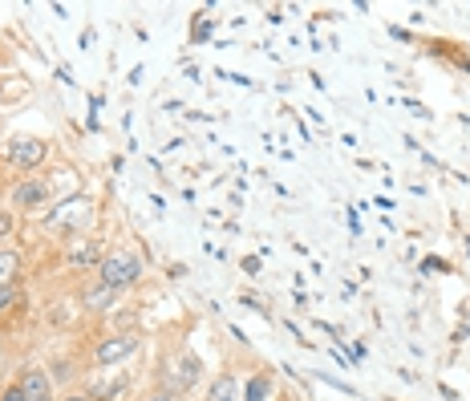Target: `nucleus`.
Listing matches in <instances>:
<instances>
[{"mask_svg": "<svg viewBox=\"0 0 470 401\" xmlns=\"http://www.w3.org/2000/svg\"><path fill=\"white\" fill-rule=\"evenodd\" d=\"M146 276V259L138 256L135 248H110L106 256H102V264H97L94 280H102L106 288H114V292H126V288H138Z\"/></svg>", "mask_w": 470, "mask_h": 401, "instance_id": "f257e3e1", "label": "nucleus"}, {"mask_svg": "<svg viewBox=\"0 0 470 401\" xmlns=\"http://www.w3.org/2000/svg\"><path fill=\"white\" fill-rule=\"evenodd\" d=\"M89 223H94V199H86V195H77V199H61L53 211H45V227L58 231L65 243L81 235Z\"/></svg>", "mask_w": 470, "mask_h": 401, "instance_id": "f03ea898", "label": "nucleus"}, {"mask_svg": "<svg viewBox=\"0 0 470 401\" xmlns=\"http://www.w3.org/2000/svg\"><path fill=\"white\" fill-rule=\"evenodd\" d=\"M199 382H203V357L191 353V349H179V353L166 361L163 377H158V385H163V389H171L174 397L191 393Z\"/></svg>", "mask_w": 470, "mask_h": 401, "instance_id": "7ed1b4c3", "label": "nucleus"}, {"mask_svg": "<svg viewBox=\"0 0 470 401\" xmlns=\"http://www.w3.org/2000/svg\"><path fill=\"white\" fill-rule=\"evenodd\" d=\"M0 154H4V163H9L12 171H37L49 158V143L37 138V134H12Z\"/></svg>", "mask_w": 470, "mask_h": 401, "instance_id": "20e7f679", "label": "nucleus"}, {"mask_svg": "<svg viewBox=\"0 0 470 401\" xmlns=\"http://www.w3.org/2000/svg\"><path fill=\"white\" fill-rule=\"evenodd\" d=\"M9 203L17 211H45L53 203V179H20L9 191Z\"/></svg>", "mask_w": 470, "mask_h": 401, "instance_id": "39448f33", "label": "nucleus"}, {"mask_svg": "<svg viewBox=\"0 0 470 401\" xmlns=\"http://www.w3.org/2000/svg\"><path fill=\"white\" fill-rule=\"evenodd\" d=\"M138 349H143V336L138 333H114V336H102V341L94 344V361L97 365H118V361H126V357H135Z\"/></svg>", "mask_w": 470, "mask_h": 401, "instance_id": "423d86ee", "label": "nucleus"}, {"mask_svg": "<svg viewBox=\"0 0 470 401\" xmlns=\"http://www.w3.org/2000/svg\"><path fill=\"white\" fill-rule=\"evenodd\" d=\"M114 305H118V292H114V288H106L102 280H89V284L77 292V308H81V312H89V316L114 312Z\"/></svg>", "mask_w": 470, "mask_h": 401, "instance_id": "0eeeda50", "label": "nucleus"}, {"mask_svg": "<svg viewBox=\"0 0 470 401\" xmlns=\"http://www.w3.org/2000/svg\"><path fill=\"white\" fill-rule=\"evenodd\" d=\"M102 243L97 239H89V235H77V239H69L65 243V264L73 267V272H86V267H94L97 272V264H102Z\"/></svg>", "mask_w": 470, "mask_h": 401, "instance_id": "6e6552de", "label": "nucleus"}, {"mask_svg": "<svg viewBox=\"0 0 470 401\" xmlns=\"http://www.w3.org/2000/svg\"><path fill=\"white\" fill-rule=\"evenodd\" d=\"M20 389H25V401H58L53 397V377H49L45 365H29L20 373Z\"/></svg>", "mask_w": 470, "mask_h": 401, "instance_id": "1a4fd4ad", "label": "nucleus"}, {"mask_svg": "<svg viewBox=\"0 0 470 401\" xmlns=\"http://www.w3.org/2000/svg\"><path fill=\"white\" fill-rule=\"evenodd\" d=\"M203 401H243V382L235 373H215Z\"/></svg>", "mask_w": 470, "mask_h": 401, "instance_id": "9d476101", "label": "nucleus"}, {"mask_svg": "<svg viewBox=\"0 0 470 401\" xmlns=\"http://www.w3.org/2000/svg\"><path fill=\"white\" fill-rule=\"evenodd\" d=\"M25 276V256L17 248H0V288H17Z\"/></svg>", "mask_w": 470, "mask_h": 401, "instance_id": "9b49d317", "label": "nucleus"}, {"mask_svg": "<svg viewBox=\"0 0 470 401\" xmlns=\"http://www.w3.org/2000/svg\"><path fill=\"white\" fill-rule=\"evenodd\" d=\"M272 373L268 369H259V373H251L248 382H243V401H268L272 397Z\"/></svg>", "mask_w": 470, "mask_h": 401, "instance_id": "f8f14e48", "label": "nucleus"}, {"mask_svg": "<svg viewBox=\"0 0 470 401\" xmlns=\"http://www.w3.org/2000/svg\"><path fill=\"white\" fill-rule=\"evenodd\" d=\"M122 389H126L122 377H97V382H89L86 393L94 401H118V397H122Z\"/></svg>", "mask_w": 470, "mask_h": 401, "instance_id": "ddd939ff", "label": "nucleus"}, {"mask_svg": "<svg viewBox=\"0 0 470 401\" xmlns=\"http://www.w3.org/2000/svg\"><path fill=\"white\" fill-rule=\"evenodd\" d=\"M20 308V292L17 288H0V316H9Z\"/></svg>", "mask_w": 470, "mask_h": 401, "instance_id": "4468645a", "label": "nucleus"}, {"mask_svg": "<svg viewBox=\"0 0 470 401\" xmlns=\"http://www.w3.org/2000/svg\"><path fill=\"white\" fill-rule=\"evenodd\" d=\"M73 373H77V365H69V361H53V365H49V377H53V382H61V385H65Z\"/></svg>", "mask_w": 470, "mask_h": 401, "instance_id": "2eb2a0df", "label": "nucleus"}, {"mask_svg": "<svg viewBox=\"0 0 470 401\" xmlns=\"http://www.w3.org/2000/svg\"><path fill=\"white\" fill-rule=\"evenodd\" d=\"M17 231V215L12 211H0V239H9Z\"/></svg>", "mask_w": 470, "mask_h": 401, "instance_id": "dca6fc26", "label": "nucleus"}, {"mask_svg": "<svg viewBox=\"0 0 470 401\" xmlns=\"http://www.w3.org/2000/svg\"><path fill=\"white\" fill-rule=\"evenodd\" d=\"M0 401H25V389H20V382L4 385V389H0Z\"/></svg>", "mask_w": 470, "mask_h": 401, "instance_id": "f3484780", "label": "nucleus"}, {"mask_svg": "<svg viewBox=\"0 0 470 401\" xmlns=\"http://www.w3.org/2000/svg\"><path fill=\"white\" fill-rule=\"evenodd\" d=\"M422 272H451V264H446V259H438V256H426L422 259Z\"/></svg>", "mask_w": 470, "mask_h": 401, "instance_id": "a211bd4d", "label": "nucleus"}, {"mask_svg": "<svg viewBox=\"0 0 470 401\" xmlns=\"http://www.w3.org/2000/svg\"><path fill=\"white\" fill-rule=\"evenodd\" d=\"M146 401H179V397H174L171 389H163V385H158V389H150V393H146Z\"/></svg>", "mask_w": 470, "mask_h": 401, "instance_id": "6ab92c4d", "label": "nucleus"}, {"mask_svg": "<svg viewBox=\"0 0 470 401\" xmlns=\"http://www.w3.org/2000/svg\"><path fill=\"white\" fill-rule=\"evenodd\" d=\"M58 401H94V397H89L86 389H65V393H61Z\"/></svg>", "mask_w": 470, "mask_h": 401, "instance_id": "aec40b11", "label": "nucleus"}, {"mask_svg": "<svg viewBox=\"0 0 470 401\" xmlns=\"http://www.w3.org/2000/svg\"><path fill=\"white\" fill-rule=\"evenodd\" d=\"M243 272H248V276H256V272H259V256H248V259H243Z\"/></svg>", "mask_w": 470, "mask_h": 401, "instance_id": "412c9836", "label": "nucleus"}, {"mask_svg": "<svg viewBox=\"0 0 470 401\" xmlns=\"http://www.w3.org/2000/svg\"><path fill=\"white\" fill-rule=\"evenodd\" d=\"M276 401H292V397H276Z\"/></svg>", "mask_w": 470, "mask_h": 401, "instance_id": "4be33fe9", "label": "nucleus"}]
</instances>
